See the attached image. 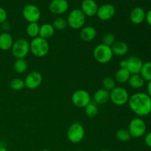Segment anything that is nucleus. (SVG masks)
<instances>
[{"label": "nucleus", "mask_w": 151, "mask_h": 151, "mask_svg": "<svg viewBox=\"0 0 151 151\" xmlns=\"http://www.w3.org/2000/svg\"><path fill=\"white\" fill-rule=\"evenodd\" d=\"M128 106L139 116H147L151 113V98L146 93H135L129 97Z\"/></svg>", "instance_id": "obj_1"}, {"label": "nucleus", "mask_w": 151, "mask_h": 151, "mask_svg": "<svg viewBox=\"0 0 151 151\" xmlns=\"http://www.w3.org/2000/svg\"><path fill=\"white\" fill-rule=\"evenodd\" d=\"M29 50L35 57L43 58L48 54L50 45L47 39L38 36L32 38L31 42L29 43Z\"/></svg>", "instance_id": "obj_2"}, {"label": "nucleus", "mask_w": 151, "mask_h": 151, "mask_svg": "<svg viewBox=\"0 0 151 151\" xmlns=\"http://www.w3.org/2000/svg\"><path fill=\"white\" fill-rule=\"evenodd\" d=\"M94 59L100 63H107L111 60L114 54L110 47L103 44L96 46L93 51Z\"/></svg>", "instance_id": "obj_3"}, {"label": "nucleus", "mask_w": 151, "mask_h": 151, "mask_svg": "<svg viewBox=\"0 0 151 151\" xmlns=\"http://www.w3.org/2000/svg\"><path fill=\"white\" fill-rule=\"evenodd\" d=\"M66 136L70 142L78 144L83 141L85 137V130L83 126L79 122H74L68 129Z\"/></svg>", "instance_id": "obj_4"}, {"label": "nucleus", "mask_w": 151, "mask_h": 151, "mask_svg": "<svg viewBox=\"0 0 151 151\" xmlns=\"http://www.w3.org/2000/svg\"><path fill=\"white\" fill-rule=\"evenodd\" d=\"M12 54L17 59H24L29 52V43L24 38H19L13 42L11 48Z\"/></svg>", "instance_id": "obj_5"}, {"label": "nucleus", "mask_w": 151, "mask_h": 151, "mask_svg": "<svg viewBox=\"0 0 151 151\" xmlns=\"http://www.w3.org/2000/svg\"><path fill=\"white\" fill-rule=\"evenodd\" d=\"M67 24L72 29H79L83 27L86 22V16L81 9H74L69 13Z\"/></svg>", "instance_id": "obj_6"}, {"label": "nucleus", "mask_w": 151, "mask_h": 151, "mask_svg": "<svg viewBox=\"0 0 151 151\" xmlns=\"http://www.w3.org/2000/svg\"><path fill=\"white\" fill-rule=\"evenodd\" d=\"M146 124L141 118H134L128 125V132L133 138H140L146 133Z\"/></svg>", "instance_id": "obj_7"}, {"label": "nucleus", "mask_w": 151, "mask_h": 151, "mask_svg": "<svg viewBox=\"0 0 151 151\" xmlns=\"http://www.w3.org/2000/svg\"><path fill=\"white\" fill-rule=\"evenodd\" d=\"M129 97L128 91L122 87L116 86L110 91L111 101L116 106H124L128 102Z\"/></svg>", "instance_id": "obj_8"}, {"label": "nucleus", "mask_w": 151, "mask_h": 151, "mask_svg": "<svg viewBox=\"0 0 151 151\" xmlns=\"http://www.w3.org/2000/svg\"><path fill=\"white\" fill-rule=\"evenodd\" d=\"M72 102L76 107L85 108L91 102V96L86 90L78 89L72 94Z\"/></svg>", "instance_id": "obj_9"}, {"label": "nucleus", "mask_w": 151, "mask_h": 151, "mask_svg": "<svg viewBox=\"0 0 151 151\" xmlns=\"http://www.w3.org/2000/svg\"><path fill=\"white\" fill-rule=\"evenodd\" d=\"M22 16L29 23H35L41 18V10L36 5L27 4L22 10Z\"/></svg>", "instance_id": "obj_10"}, {"label": "nucleus", "mask_w": 151, "mask_h": 151, "mask_svg": "<svg viewBox=\"0 0 151 151\" xmlns=\"http://www.w3.org/2000/svg\"><path fill=\"white\" fill-rule=\"evenodd\" d=\"M42 75L37 71L29 72L24 79L25 87L31 90L38 88L42 83Z\"/></svg>", "instance_id": "obj_11"}, {"label": "nucleus", "mask_w": 151, "mask_h": 151, "mask_svg": "<svg viewBox=\"0 0 151 151\" xmlns=\"http://www.w3.org/2000/svg\"><path fill=\"white\" fill-rule=\"evenodd\" d=\"M116 9L113 4H105L98 7L97 16L101 21H109L114 16Z\"/></svg>", "instance_id": "obj_12"}, {"label": "nucleus", "mask_w": 151, "mask_h": 151, "mask_svg": "<svg viewBox=\"0 0 151 151\" xmlns=\"http://www.w3.org/2000/svg\"><path fill=\"white\" fill-rule=\"evenodd\" d=\"M49 9L55 15L63 14L69 9V2L67 0H52L49 5Z\"/></svg>", "instance_id": "obj_13"}, {"label": "nucleus", "mask_w": 151, "mask_h": 151, "mask_svg": "<svg viewBox=\"0 0 151 151\" xmlns=\"http://www.w3.org/2000/svg\"><path fill=\"white\" fill-rule=\"evenodd\" d=\"M126 69L129 71L131 75L139 74L142 67L143 62L141 59L137 56H131L127 59Z\"/></svg>", "instance_id": "obj_14"}, {"label": "nucleus", "mask_w": 151, "mask_h": 151, "mask_svg": "<svg viewBox=\"0 0 151 151\" xmlns=\"http://www.w3.org/2000/svg\"><path fill=\"white\" fill-rule=\"evenodd\" d=\"M98 5L94 0H83L81 3V11L86 16H91L97 15Z\"/></svg>", "instance_id": "obj_15"}, {"label": "nucleus", "mask_w": 151, "mask_h": 151, "mask_svg": "<svg viewBox=\"0 0 151 151\" xmlns=\"http://www.w3.org/2000/svg\"><path fill=\"white\" fill-rule=\"evenodd\" d=\"M146 13L142 7H134L130 13V19L134 24H140L145 20Z\"/></svg>", "instance_id": "obj_16"}, {"label": "nucleus", "mask_w": 151, "mask_h": 151, "mask_svg": "<svg viewBox=\"0 0 151 151\" xmlns=\"http://www.w3.org/2000/svg\"><path fill=\"white\" fill-rule=\"evenodd\" d=\"M97 35V30L92 26H86L81 28L80 32V37L81 40L85 42H91L95 38Z\"/></svg>", "instance_id": "obj_17"}, {"label": "nucleus", "mask_w": 151, "mask_h": 151, "mask_svg": "<svg viewBox=\"0 0 151 151\" xmlns=\"http://www.w3.org/2000/svg\"><path fill=\"white\" fill-rule=\"evenodd\" d=\"M13 42V37L7 32H3L0 34V50L3 51L11 50Z\"/></svg>", "instance_id": "obj_18"}, {"label": "nucleus", "mask_w": 151, "mask_h": 151, "mask_svg": "<svg viewBox=\"0 0 151 151\" xmlns=\"http://www.w3.org/2000/svg\"><path fill=\"white\" fill-rule=\"evenodd\" d=\"M110 100V91L105 88H99L94 94V100L96 104H105Z\"/></svg>", "instance_id": "obj_19"}, {"label": "nucleus", "mask_w": 151, "mask_h": 151, "mask_svg": "<svg viewBox=\"0 0 151 151\" xmlns=\"http://www.w3.org/2000/svg\"><path fill=\"white\" fill-rule=\"evenodd\" d=\"M111 50L114 55L116 56H123L128 53V46L124 41H116L113 45L111 46Z\"/></svg>", "instance_id": "obj_20"}, {"label": "nucleus", "mask_w": 151, "mask_h": 151, "mask_svg": "<svg viewBox=\"0 0 151 151\" xmlns=\"http://www.w3.org/2000/svg\"><path fill=\"white\" fill-rule=\"evenodd\" d=\"M54 33L55 29L53 27L52 24L50 23H46L40 27L38 36L42 38H44V39H47V38H51L54 35Z\"/></svg>", "instance_id": "obj_21"}, {"label": "nucleus", "mask_w": 151, "mask_h": 151, "mask_svg": "<svg viewBox=\"0 0 151 151\" xmlns=\"http://www.w3.org/2000/svg\"><path fill=\"white\" fill-rule=\"evenodd\" d=\"M131 74L125 68H119L115 74V81L119 83H125L128 81Z\"/></svg>", "instance_id": "obj_22"}, {"label": "nucleus", "mask_w": 151, "mask_h": 151, "mask_svg": "<svg viewBox=\"0 0 151 151\" xmlns=\"http://www.w3.org/2000/svg\"><path fill=\"white\" fill-rule=\"evenodd\" d=\"M128 83L131 88L139 89V88H141L144 86L145 81L139 74H136V75H131Z\"/></svg>", "instance_id": "obj_23"}, {"label": "nucleus", "mask_w": 151, "mask_h": 151, "mask_svg": "<svg viewBox=\"0 0 151 151\" xmlns=\"http://www.w3.org/2000/svg\"><path fill=\"white\" fill-rule=\"evenodd\" d=\"M139 75H141L145 81L149 82L151 81V61L143 63Z\"/></svg>", "instance_id": "obj_24"}, {"label": "nucleus", "mask_w": 151, "mask_h": 151, "mask_svg": "<svg viewBox=\"0 0 151 151\" xmlns=\"http://www.w3.org/2000/svg\"><path fill=\"white\" fill-rule=\"evenodd\" d=\"M27 62L24 59H16L13 64V69L18 74L24 73L27 69Z\"/></svg>", "instance_id": "obj_25"}, {"label": "nucleus", "mask_w": 151, "mask_h": 151, "mask_svg": "<svg viewBox=\"0 0 151 151\" xmlns=\"http://www.w3.org/2000/svg\"><path fill=\"white\" fill-rule=\"evenodd\" d=\"M85 114L88 118H94L98 114V107L95 103L91 102L85 108Z\"/></svg>", "instance_id": "obj_26"}, {"label": "nucleus", "mask_w": 151, "mask_h": 151, "mask_svg": "<svg viewBox=\"0 0 151 151\" xmlns=\"http://www.w3.org/2000/svg\"><path fill=\"white\" fill-rule=\"evenodd\" d=\"M40 26L37 22L35 23H29L27 27V33L29 37L32 38H35L38 36L39 34Z\"/></svg>", "instance_id": "obj_27"}, {"label": "nucleus", "mask_w": 151, "mask_h": 151, "mask_svg": "<svg viewBox=\"0 0 151 151\" xmlns=\"http://www.w3.org/2000/svg\"><path fill=\"white\" fill-rule=\"evenodd\" d=\"M116 137L119 142H127L131 138V134L126 129L118 130L116 133Z\"/></svg>", "instance_id": "obj_28"}, {"label": "nucleus", "mask_w": 151, "mask_h": 151, "mask_svg": "<svg viewBox=\"0 0 151 151\" xmlns=\"http://www.w3.org/2000/svg\"><path fill=\"white\" fill-rule=\"evenodd\" d=\"M67 21L64 19L63 18L58 17L54 20L52 23V26L54 27L55 30H63L67 27Z\"/></svg>", "instance_id": "obj_29"}, {"label": "nucleus", "mask_w": 151, "mask_h": 151, "mask_svg": "<svg viewBox=\"0 0 151 151\" xmlns=\"http://www.w3.org/2000/svg\"><path fill=\"white\" fill-rule=\"evenodd\" d=\"M102 85H103V88H105L107 91H111L116 87V81L114 78L107 77L103 80Z\"/></svg>", "instance_id": "obj_30"}, {"label": "nucleus", "mask_w": 151, "mask_h": 151, "mask_svg": "<svg viewBox=\"0 0 151 151\" xmlns=\"http://www.w3.org/2000/svg\"><path fill=\"white\" fill-rule=\"evenodd\" d=\"M10 86L14 91H20L25 87L24 81L20 78H14L10 81Z\"/></svg>", "instance_id": "obj_31"}, {"label": "nucleus", "mask_w": 151, "mask_h": 151, "mask_svg": "<svg viewBox=\"0 0 151 151\" xmlns=\"http://www.w3.org/2000/svg\"><path fill=\"white\" fill-rule=\"evenodd\" d=\"M116 42V38H115L114 35L113 33H109L106 34V35L103 36V43L102 44H104V45L108 46V47H111V46L113 45L114 43Z\"/></svg>", "instance_id": "obj_32"}, {"label": "nucleus", "mask_w": 151, "mask_h": 151, "mask_svg": "<svg viewBox=\"0 0 151 151\" xmlns=\"http://www.w3.org/2000/svg\"><path fill=\"white\" fill-rule=\"evenodd\" d=\"M7 18V14L6 10L3 7H0V24H2L6 22Z\"/></svg>", "instance_id": "obj_33"}, {"label": "nucleus", "mask_w": 151, "mask_h": 151, "mask_svg": "<svg viewBox=\"0 0 151 151\" xmlns=\"http://www.w3.org/2000/svg\"><path fill=\"white\" fill-rule=\"evenodd\" d=\"M145 142L146 145L151 148V131L147 133L145 137Z\"/></svg>", "instance_id": "obj_34"}, {"label": "nucleus", "mask_w": 151, "mask_h": 151, "mask_svg": "<svg viewBox=\"0 0 151 151\" xmlns=\"http://www.w3.org/2000/svg\"><path fill=\"white\" fill-rule=\"evenodd\" d=\"M145 20L146 22H147V23L151 27V10H150L149 11H147V13H146Z\"/></svg>", "instance_id": "obj_35"}, {"label": "nucleus", "mask_w": 151, "mask_h": 151, "mask_svg": "<svg viewBox=\"0 0 151 151\" xmlns=\"http://www.w3.org/2000/svg\"><path fill=\"white\" fill-rule=\"evenodd\" d=\"M119 66L120 68H125L126 69L127 67V60H122L119 62Z\"/></svg>", "instance_id": "obj_36"}, {"label": "nucleus", "mask_w": 151, "mask_h": 151, "mask_svg": "<svg viewBox=\"0 0 151 151\" xmlns=\"http://www.w3.org/2000/svg\"><path fill=\"white\" fill-rule=\"evenodd\" d=\"M147 94L150 96L151 98V81L148 82V84H147Z\"/></svg>", "instance_id": "obj_37"}, {"label": "nucleus", "mask_w": 151, "mask_h": 151, "mask_svg": "<svg viewBox=\"0 0 151 151\" xmlns=\"http://www.w3.org/2000/svg\"><path fill=\"white\" fill-rule=\"evenodd\" d=\"M0 151H7V150L4 147H1V146H0Z\"/></svg>", "instance_id": "obj_38"}, {"label": "nucleus", "mask_w": 151, "mask_h": 151, "mask_svg": "<svg viewBox=\"0 0 151 151\" xmlns=\"http://www.w3.org/2000/svg\"><path fill=\"white\" fill-rule=\"evenodd\" d=\"M99 151H111V150H106V149H103V150H99Z\"/></svg>", "instance_id": "obj_39"}, {"label": "nucleus", "mask_w": 151, "mask_h": 151, "mask_svg": "<svg viewBox=\"0 0 151 151\" xmlns=\"http://www.w3.org/2000/svg\"><path fill=\"white\" fill-rule=\"evenodd\" d=\"M42 151H51V150H48V149H45V150H43Z\"/></svg>", "instance_id": "obj_40"}]
</instances>
